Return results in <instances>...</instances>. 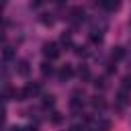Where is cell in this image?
I'll list each match as a JSON object with an SVG mask.
<instances>
[{
    "label": "cell",
    "instance_id": "cell-18",
    "mask_svg": "<svg viewBox=\"0 0 131 131\" xmlns=\"http://www.w3.org/2000/svg\"><path fill=\"white\" fill-rule=\"evenodd\" d=\"M12 57H14V49H12V47H4V51H2V59L8 61V59H12Z\"/></svg>",
    "mask_w": 131,
    "mask_h": 131
},
{
    "label": "cell",
    "instance_id": "cell-9",
    "mask_svg": "<svg viewBox=\"0 0 131 131\" xmlns=\"http://www.w3.org/2000/svg\"><path fill=\"white\" fill-rule=\"evenodd\" d=\"M117 102H119V106H127V104H129V92L119 90V92H117Z\"/></svg>",
    "mask_w": 131,
    "mask_h": 131
},
{
    "label": "cell",
    "instance_id": "cell-1",
    "mask_svg": "<svg viewBox=\"0 0 131 131\" xmlns=\"http://www.w3.org/2000/svg\"><path fill=\"white\" fill-rule=\"evenodd\" d=\"M106 31V18H90V35H102Z\"/></svg>",
    "mask_w": 131,
    "mask_h": 131
},
{
    "label": "cell",
    "instance_id": "cell-16",
    "mask_svg": "<svg viewBox=\"0 0 131 131\" xmlns=\"http://www.w3.org/2000/svg\"><path fill=\"white\" fill-rule=\"evenodd\" d=\"M53 104H55V98H53L51 94H45V96H43V108H51Z\"/></svg>",
    "mask_w": 131,
    "mask_h": 131
},
{
    "label": "cell",
    "instance_id": "cell-5",
    "mask_svg": "<svg viewBox=\"0 0 131 131\" xmlns=\"http://www.w3.org/2000/svg\"><path fill=\"white\" fill-rule=\"evenodd\" d=\"M39 90H41V86L37 82H33V84H27L23 88V94H25V98H33L35 94H39Z\"/></svg>",
    "mask_w": 131,
    "mask_h": 131
},
{
    "label": "cell",
    "instance_id": "cell-23",
    "mask_svg": "<svg viewBox=\"0 0 131 131\" xmlns=\"http://www.w3.org/2000/svg\"><path fill=\"white\" fill-rule=\"evenodd\" d=\"M8 131H25V129H23V127H10Z\"/></svg>",
    "mask_w": 131,
    "mask_h": 131
},
{
    "label": "cell",
    "instance_id": "cell-10",
    "mask_svg": "<svg viewBox=\"0 0 131 131\" xmlns=\"http://www.w3.org/2000/svg\"><path fill=\"white\" fill-rule=\"evenodd\" d=\"M100 6H102L104 10H111V12H113V10H119L121 4H119L117 0H104V2H100Z\"/></svg>",
    "mask_w": 131,
    "mask_h": 131
},
{
    "label": "cell",
    "instance_id": "cell-20",
    "mask_svg": "<svg viewBox=\"0 0 131 131\" xmlns=\"http://www.w3.org/2000/svg\"><path fill=\"white\" fill-rule=\"evenodd\" d=\"M74 53L76 55H86V47H74Z\"/></svg>",
    "mask_w": 131,
    "mask_h": 131
},
{
    "label": "cell",
    "instance_id": "cell-7",
    "mask_svg": "<svg viewBox=\"0 0 131 131\" xmlns=\"http://www.w3.org/2000/svg\"><path fill=\"white\" fill-rule=\"evenodd\" d=\"M29 72H31L29 61H27V59H18V61H16V74H18V76H29Z\"/></svg>",
    "mask_w": 131,
    "mask_h": 131
},
{
    "label": "cell",
    "instance_id": "cell-22",
    "mask_svg": "<svg viewBox=\"0 0 131 131\" xmlns=\"http://www.w3.org/2000/svg\"><path fill=\"white\" fill-rule=\"evenodd\" d=\"M61 121V117H59V113H53V123H59Z\"/></svg>",
    "mask_w": 131,
    "mask_h": 131
},
{
    "label": "cell",
    "instance_id": "cell-19",
    "mask_svg": "<svg viewBox=\"0 0 131 131\" xmlns=\"http://www.w3.org/2000/svg\"><path fill=\"white\" fill-rule=\"evenodd\" d=\"M92 84H94L96 88H104V86H106V82H104V78H96V80H94Z\"/></svg>",
    "mask_w": 131,
    "mask_h": 131
},
{
    "label": "cell",
    "instance_id": "cell-14",
    "mask_svg": "<svg viewBox=\"0 0 131 131\" xmlns=\"http://www.w3.org/2000/svg\"><path fill=\"white\" fill-rule=\"evenodd\" d=\"M41 74H43V76H51V74H53V66H51L49 61H43V63H41Z\"/></svg>",
    "mask_w": 131,
    "mask_h": 131
},
{
    "label": "cell",
    "instance_id": "cell-4",
    "mask_svg": "<svg viewBox=\"0 0 131 131\" xmlns=\"http://www.w3.org/2000/svg\"><path fill=\"white\" fill-rule=\"evenodd\" d=\"M43 55L49 57V59H55V57L59 55V45H57V43H51V41L45 43V45H43Z\"/></svg>",
    "mask_w": 131,
    "mask_h": 131
},
{
    "label": "cell",
    "instance_id": "cell-3",
    "mask_svg": "<svg viewBox=\"0 0 131 131\" xmlns=\"http://www.w3.org/2000/svg\"><path fill=\"white\" fill-rule=\"evenodd\" d=\"M70 106L74 111H82V106H84V92L74 90L72 92V98H70Z\"/></svg>",
    "mask_w": 131,
    "mask_h": 131
},
{
    "label": "cell",
    "instance_id": "cell-6",
    "mask_svg": "<svg viewBox=\"0 0 131 131\" xmlns=\"http://www.w3.org/2000/svg\"><path fill=\"white\" fill-rule=\"evenodd\" d=\"M94 131H108L111 129V121L108 119H92Z\"/></svg>",
    "mask_w": 131,
    "mask_h": 131
},
{
    "label": "cell",
    "instance_id": "cell-2",
    "mask_svg": "<svg viewBox=\"0 0 131 131\" xmlns=\"http://www.w3.org/2000/svg\"><path fill=\"white\" fill-rule=\"evenodd\" d=\"M68 20H70L74 27L82 25V20H84V8H82V6H74V8L70 10V14H68Z\"/></svg>",
    "mask_w": 131,
    "mask_h": 131
},
{
    "label": "cell",
    "instance_id": "cell-24",
    "mask_svg": "<svg viewBox=\"0 0 131 131\" xmlns=\"http://www.w3.org/2000/svg\"><path fill=\"white\" fill-rule=\"evenodd\" d=\"M129 49H131V39H129Z\"/></svg>",
    "mask_w": 131,
    "mask_h": 131
},
{
    "label": "cell",
    "instance_id": "cell-11",
    "mask_svg": "<svg viewBox=\"0 0 131 131\" xmlns=\"http://www.w3.org/2000/svg\"><path fill=\"white\" fill-rule=\"evenodd\" d=\"M90 104H92L94 108H100V111L106 106V102H104V98H102V96H92V98H90Z\"/></svg>",
    "mask_w": 131,
    "mask_h": 131
},
{
    "label": "cell",
    "instance_id": "cell-17",
    "mask_svg": "<svg viewBox=\"0 0 131 131\" xmlns=\"http://www.w3.org/2000/svg\"><path fill=\"white\" fill-rule=\"evenodd\" d=\"M121 90L131 92V76H125V78L121 80Z\"/></svg>",
    "mask_w": 131,
    "mask_h": 131
},
{
    "label": "cell",
    "instance_id": "cell-21",
    "mask_svg": "<svg viewBox=\"0 0 131 131\" xmlns=\"http://www.w3.org/2000/svg\"><path fill=\"white\" fill-rule=\"evenodd\" d=\"M70 41H72L70 33H63V35H61V43H70Z\"/></svg>",
    "mask_w": 131,
    "mask_h": 131
},
{
    "label": "cell",
    "instance_id": "cell-12",
    "mask_svg": "<svg viewBox=\"0 0 131 131\" xmlns=\"http://www.w3.org/2000/svg\"><path fill=\"white\" fill-rule=\"evenodd\" d=\"M78 78L84 80V82L90 80V70H88V66H80V68H78Z\"/></svg>",
    "mask_w": 131,
    "mask_h": 131
},
{
    "label": "cell",
    "instance_id": "cell-15",
    "mask_svg": "<svg viewBox=\"0 0 131 131\" xmlns=\"http://www.w3.org/2000/svg\"><path fill=\"white\" fill-rule=\"evenodd\" d=\"M125 57V49L123 47H113V59L117 61V59H123Z\"/></svg>",
    "mask_w": 131,
    "mask_h": 131
},
{
    "label": "cell",
    "instance_id": "cell-8",
    "mask_svg": "<svg viewBox=\"0 0 131 131\" xmlns=\"http://www.w3.org/2000/svg\"><path fill=\"white\" fill-rule=\"evenodd\" d=\"M72 74H74L72 66H70V63H66V66H61V70H59V80H61V82H66V80H70V78H72Z\"/></svg>",
    "mask_w": 131,
    "mask_h": 131
},
{
    "label": "cell",
    "instance_id": "cell-13",
    "mask_svg": "<svg viewBox=\"0 0 131 131\" xmlns=\"http://www.w3.org/2000/svg\"><path fill=\"white\" fill-rule=\"evenodd\" d=\"M39 20H41L45 27H51V25H53V14H51V12H49V14L45 12V14H41V16H39Z\"/></svg>",
    "mask_w": 131,
    "mask_h": 131
}]
</instances>
